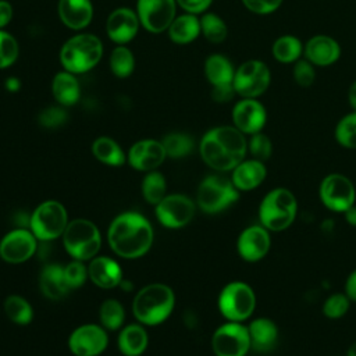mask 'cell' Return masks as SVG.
<instances>
[{"mask_svg": "<svg viewBox=\"0 0 356 356\" xmlns=\"http://www.w3.org/2000/svg\"><path fill=\"white\" fill-rule=\"evenodd\" d=\"M199 32H200V21L192 14H185L175 18L168 26L170 39L181 44L189 43L193 39H196Z\"/></svg>", "mask_w": 356, "mask_h": 356, "instance_id": "f1b7e54d", "label": "cell"}, {"mask_svg": "<svg viewBox=\"0 0 356 356\" xmlns=\"http://www.w3.org/2000/svg\"><path fill=\"white\" fill-rule=\"evenodd\" d=\"M349 298L343 293H334L323 305V313L328 318H339L349 309Z\"/></svg>", "mask_w": 356, "mask_h": 356, "instance_id": "60d3db41", "label": "cell"}, {"mask_svg": "<svg viewBox=\"0 0 356 356\" xmlns=\"http://www.w3.org/2000/svg\"><path fill=\"white\" fill-rule=\"evenodd\" d=\"M256 306L253 289L241 281L229 282L224 286L218 298V307L224 317L231 321H242L248 318Z\"/></svg>", "mask_w": 356, "mask_h": 356, "instance_id": "52a82bcc", "label": "cell"}, {"mask_svg": "<svg viewBox=\"0 0 356 356\" xmlns=\"http://www.w3.org/2000/svg\"><path fill=\"white\" fill-rule=\"evenodd\" d=\"M118 346L124 355L138 356L147 346V334L140 325L131 324L121 331L118 338Z\"/></svg>", "mask_w": 356, "mask_h": 356, "instance_id": "83f0119b", "label": "cell"}, {"mask_svg": "<svg viewBox=\"0 0 356 356\" xmlns=\"http://www.w3.org/2000/svg\"><path fill=\"white\" fill-rule=\"evenodd\" d=\"M165 150L161 142L153 140V139H146L136 142L131 150H129V164L140 171H150L156 167H159L164 157H165Z\"/></svg>", "mask_w": 356, "mask_h": 356, "instance_id": "d6986e66", "label": "cell"}, {"mask_svg": "<svg viewBox=\"0 0 356 356\" xmlns=\"http://www.w3.org/2000/svg\"><path fill=\"white\" fill-rule=\"evenodd\" d=\"M64 278L68 288H79L86 278V268L81 260L72 261L64 267Z\"/></svg>", "mask_w": 356, "mask_h": 356, "instance_id": "7bdbcfd3", "label": "cell"}, {"mask_svg": "<svg viewBox=\"0 0 356 356\" xmlns=\"http://www.w3.org/2000/svg\"><path fill=\"white\" fill-rule=\"evenodd\" d=\"M206 78L213 86L234 85L235 71L229 60L221 54H211L204 63Z\"/></svg>", "mask_w": 356, "mask_h": 356, "instance_id": "4316f807", "label": "cell"}, {"mask_svg": "<svg viewBox=\"0 0 356 356\" xmlns=\"http://www.w3.org/2000/svg\"><path fill=\"white\" fill-rule=\"evenodd\" d=\"M36 250V239L26 229H14L0 242V256L8 263H22Z\"/></svg>", "mask_w": 356, "mask_h": 356, "instance_id": "2e32d148", "label": "cell"}, {"mask_svg": "<svg viewBox=\"0 0 356 356\" xmlns=\"http://www.w3.org/2000/svg\"><path fill=\"white\" fill-rule=\"evenodd\" d=\"M345 291H346V296L350 300L356 302V270H353L349 274V277L346 280V284H345Z\"/></svg>", "mask_w": 356, "mask_h": 356, "instance_id": "f907efd6", "label": "cell"}, {"mask_svg": "<svg viewBox=\"0 0 356 356\" xmlns=\"http://www.w3.org/2000/svg\"><path fill=\"white\" fill-rule=\"evenodd\" d=\"M156 214L159 221L168 228H179L186 225L193 214V202L184 195L164 196L156 206Z\"/></svg>", "mask_w": 356, "mask_h": 356, "instance_id": "4fadbf2b", "label": "cell"}, {"mask_svg": "<svg viewBox=\"0 0 356 356\" xmlns=\"http://www.w3.org/2000/svg\"><path fill=\"white\" fill-rule=\"evenodd\" d=\"M65 110L60 107H47L39 114V122L46 128H57L67 121Z\"/></svg>", "mask_w": 356, "mask_h": 356, "instance_id": "ee69618b", "label": "cell"}, {"mask_svg": "<svg viewBox=\"0 0 356 356\" xmlns=\"http://www.w3.org/2000/svg\"><path fill=\"white\" fill-rule=\"evenodd\" d=\"M348 97H349V103H350L352 108L356 111V81L350 85V88H349V93H348Z\"/></svg>", "mask_w": 356, "mask_h": 356, "instance_id": "db71d44e", "label": "cell"}, {"mask_svg": "<svg viewBox=\"0 0 356 356\" xmlns=\"http://www.w3.org/2000/svg\"><path fill=\"white\" fill-rule=\"evenodd\" d=\"M92 152L97 160L108 165H121L125 161V154L121 147L110 138L102 136L92 145Z\"/></svg>", "mask_w": 356, "mask_h": 356, "instance_id": "4dcf8cb0", "label": "cell"}, {"mask_svg": "<svg viewBox=\"0 0 356 356\" xmlns=\"http://www.w3.org/2000/svg\"><path fill=\"white\" fill-rule=\"evenodd\" d=\"M250 348L257 352L271 350L278 341V328L270 318L260 317L250 323L249 328Z\"/></svg>", "mask_w": 356, "mask_h": 356, "instance_id": "cb8c5ba5", "label": "cell"}, {"mask_svg": "<svg viewBox=\"0 0 356 356\" xmlns=\"http://www.w3.org/2000/svg\"><path fill=\"white\" fill-rule=\"evenodd\" d=\"M211 346L217 356H245L250 348L249 331L238 321L227 323L214 332Z\"/></svg>", "mask_w": 356, "mask_h": 356, "instance_id": "7c38bea8", "label": "cell"}, {"mask_svg": "<svg viewBox=\"0 0 356 356\" xmlns=\"http://www.w3.org/2000/svg\"><path fill=\"white\" fill-rule=\"evenodd\" d=\"M138 15L142 25L154 33L163 32L174 21V0H139Z\"/></svg>", "mask_w": 356, "mask_h": 356, "instance_id": "5bb4252c", "label": "cell"}, {"mask_svg": "<svg viewBox=\"0 0 356 356\" xmlns=\"http://www.w3.org/2000/svg\"><path fill=\"white\" fill-rule=\"evenodd\" d=\"M70 349L76 356H96L107 346V335L95 324L78 327L68 339Z\"/></svg>", "mask_w": 356, "mask_h": 356, "instance_id": "9a60e30c", "label": "cell"}, {"mask_svg": "<svg viewBox=\"0 0 356 356\" xmlns=\"http://www.w3.org/2000/svg\"><path fill=\"white\" fill-rule=\"evenodd\" d=\"M248 10L256 14H270L275 11L282 0H242Z\"/></svg>", "mask_w": 356, "mask_h": 356, "instance_id": "bcb514c9", "label": "cell"}, {"mask_svg": "<svg viewBox=\"0 0 356 356\" xmlns=\"http://www.w3.org/2000/svg\"><path fill=\"white\" fill-rule=\"evenodd\" d=\"M90 280L100 288H114L121 282V268L110 257H96L89 264Z\"/></svg>", "mask_w": 356, "mask_h": 356, "instance_id": "d4e9b609", "label": "cell"}, {"mask_svg": "<svg viewBox=\"0 0 356 356\" xmlns=\"http://www.w3.org/2000/svg\"><path fill=\"white\" fill-rule=\"evenodd\" d=\"M335 138L343 147L356 149V111L341 118L335 128Z\"/></svg>", "mask_w": 356, "mask_h": 356, "instance_id": "8d00e7d4", "label": "cell"}, {"mask_svg": "<svg viewBox=\"0 0 356 356\" xmlns=\"http://www.w3.org/2000/svg\"><path fill=\"white\" fill-rule=\"evenodd\" d=\"M142 192L149 203L157 204L165 196V179L160 172H150L145 177Z\"/></svg>", "mask_w": 356, "mask_h": 356, "instance_id": "d590c367", "label": "cell"}, {"mask_svg": "<svg viewBox=\"0 0 356 356\" xmlns=\"http://www.w3.org/2000/svg\"><path fill=\"white\" fill-rule=\"evenodd\" d=\"M178 3L184 10L196 14L204 11L211 4V0H178Z\"/></svg>", "mask_w": 356, "mask_h": 356, "instance_id": "7dc6e473", "label": "cell"}, {"mask_svg": "<svg viewBox=\"0 0 356 356\" xmlns=\"http://www.w3.org/2000/svg\"><path fill=\"white\" fill-rule=\"evenodd\" d=\"M320 199L330 210L345 213L355 204L356 191L345 175L330 174L321 181Z\"/></svg>", "mask_w": 356, "mask_h": 356, "instance_id": "8fae6325", "label": "cell"}, {"mask_svg": "<svg viewBox=\"0 0 356 356\" xmlns=\"http://www.w3.org/2000/svg\"><path fill=\"white\" fill-rule=\"evenodd\" d=\"M305 54L307 61L314 65H330L335 63L341 54V49L337 40L327 35H316L307 40L305 46Z\"/></svg>", "mask_w": 356, "mask_h": 356, "instance_id": "44dd1931", "label": "cell"}, {"mask_svg": "<svg viewBox=\"0 0 356 356\" xmlns=\"http://www.w3.org/2000/svg\"><path fill=\"white\" fill-rule=\"evenodd\" d=\"M135 317L147 325L164 321L174 307V292L163 284H150L139 291L134 299Z\"/></svg>", "mask_w": 356, "mask_h": 356, "instance_id": "3957f363", "label": "cell"}, {"mask_svg": "<svg viewBox=\"0 0 356 356\" xmlns=\"http://www.w3.org/2000/svg\"><path fill=\"white\" fill-rule=\"evenodd\" d=\"M33 235L39 239H56L67 228V211L56 200H47L36 207L29 220Z\"/></svg>", "mask_w": 356, "mask_h": 356, "instance_id": "9c48e42d", "label": "cell"}, {"mask_svg": "<svg viewBox=\"0 0 356 356\" xmlns=\"http://www.w3.org/2000/svg\"><path fill=\"white\" fill-rule=\"evenodd\" d=\"M267 170L263 161L256 159L241 161L232 172V184L236 189L241 191H250L259 186L266 178Z\"/></svg>", "mask_w": 356, "mask_h": 356, "instance_id": "603a6c76", "label": "cell"}, {"mask_svg": "<svg viewBox=\"0 0 356 356\" xmlns=\"http://www.w3.org/2000/svg\"><path fill=\"white\" fill-rule=\"evenodd\" d=\"M270 249L268 229L263 225H252L242 231L238 238V252L248 261L263 259Z\"/></svg>", "mask_w": 356, "mask_h": 356, "instance_id": "ac0fdd59", "label": "cell"}, {"mask_svg": "<svg viewBox=\"0 0 356 356\" xmlns=\"http://www.w3.org/2000/svg\"><path fill=\"white\" fill-rule=\"evenodd\" d=\"M246 139L234 127L210 129L200 142V154L207 165L218 171L234 170L246 154Z\"/></svg>", "mask_w": 356, "mask_h": 356, "instance_id": "6da1fadb", "label": "cell"}, {"mask_svg": "<svg viewBox=\"0 0 356 356\" xmlns=\"http://www.w3.org/2000/svg\"><path fill=\"white\" fill-rule=\"evenodd\" d=\"M67 252L76 260H89L100 249V232L97 227L83 218L72 220L63 234Z\"/></svg>", "mask_w": 356, "mask_h": 356, "instance_id": "8992f818", "label": "cell"}, {"mask_svg": "<svg viewBox=\"0 0 356 356\" xmlns=\"http://www.w3.org/2000/svg\"><path fill=\"white\" fill-rule=\"evenodd\" d=\"M316 72L313 64L307 60H298L293 67V78L298 85L300 86H310L314 81Z\"/></svg>", "mask_w": 356, "mask_h": 356, "instance_id": "f6af8a7d", "label": "cell"}, {"mask_svg": "<svg viewBox=\"0 0 356 356\" xmlns=\"http://www.w3.org/2000/svg\"><path fill=\"white\" fill-rule=\"evenodd\" d=\"M103 53L102 42L95 35L82 33L68 39L60 53L61 64L68 72L81 74L93 68Z\"/></svg>", "mask_w": 356, "mask_h": 356, "instance_id": "5b68a950", "label": "cell"}, {"mask_svg": "<svg viewBox=\"0 0 356 356\" xmlns=\"http://www.w3.org/2000/svg\"><path fill=\"white\" fill-rule=\"evenodd\" d=\"M18 56V43L7 32L0 31V68L11 65Z\"/></svg>", "mask_w": 356, "mask_h": 356, "instance_id": "ab89813d", "label": "cell"}, {"mask_svg": "<svg viewBox=\"0 0 356 356\" xmlns=\"http://www.w3.org/2000/svg\"><path fill=\"white\" fill-rule=\"evenodd\" d=\"M135 61H134V56L131 53L129 49L124 47V46H117L111 56H110V67L114 75L120 76V78H125L128 75H131L132 70H134Z\"/></svg>", "mask_w": 356, "mask_h": 356, "instance_id": "e575fe53", "label": "cell"}, {"mask_svg": "<svg viewBox=\"0 0 356 356\" xmlns=\"http://www.w3.org/2000/svg\"><path fill=\"white\" fill-rule=\"evenodd\" d=\"M345 216H346V221L350 225H356V206L355 204L345 211Z\"/></svg>", "mask_w": 356, "mask_h": 356, "instance_id": "f5cc1de1", "label": "cell"}, {"mask_svg": "<svg viewBox=\"0 0 356 356\" xmlns=\"http://www.w3.org/2000/svg\"><path fill=\"white\" fill-rule=\"evenodd\" d=\"M53 95L64 106H71L81 96L79 83L71 72H58L53 79Z\"/></svg>", "mask_w": 356, "mask_h": 356, "instance_id": "f546056e", "label": "cell"}, {"mask_svg": "<svg viewBox=\"0 0 356 356\" xmlns=\"http://www.w3.org/2000/svg\"><path fill=\"white\" fill-rule=\"evenodd\" d=\"M302 53V43L292 35H284L278 38L273 44V56L281 63L298 61Z\"/></svg>", "mask_w": 356, "mask_h": 356, "instance_id": "1f68e13d", "label": "cell"}, {"mask_svg": "<svg viewBox=\"0 0 356 356\" xmlns=\"http://www.w3.org/2000/svg\"><path fill=\"white\" fill-rule=\"evenodd\" d=\"M139 21L136 14L129 8L114 10L107 19L106 29L110 39L115 43L129 42L138 32Z\"/></svg>", "mask_w": 356, "mask_h": 356, "instance_id": "ffe728a7", "label": "cell"}, {"mask_svg": "<svg viewBox=\"0 0 356 356\" xmlns=\"http://www.w3.org/2000/svg\"><path fill=\"white\" fill-rule=\"evenodd\" d=\"M235 93L234 85H222V86H214L211 96L216 102H228L232 99Z\"/></svg>", "mask_w": 356, "mask_h": 356, "instance_id": "c3c4849f", "label": "cell"}, {"mask_svg": "<svg viewBox=\"0 0 356 356\" xmlns=\"http://www.w3.org/2000/svg\"><path fill=\"white\" fill-rule=\"evenodd\" d=\"M200 31L204 38L211 43H220L227 38V25L225 22L216 14L207 13L200 19Z\"/></svg>", "mask_w": 356, "mask_h": 356, "instance_id": "836d02e7", "label": "cell"}, {"mask_svg": "<svg viewBox=\"0 0 356 356\" xmlns=\"http://www.w3.org/2000/svg\"><path fill=\"white\" fill-rule=\"evenodd\" d=\"M100 320L102 324L108 330H117L124 321V309L120 302L108 299L103 302L100 307Z\"/></svg>", "mask_w": 356, "mask_h": 356, "instance_id": "f35d334b", "label": "cell"}, {"mask_svg": "<svg viewBox=\"0 0 356 356\" xmlns=\"http://www.w3.org/2000/svg\"><path fill=\"white\" fill-rule=\"evenodd\" d=\"M298 203L293 193L284 188L268 192L260 203L259 217L261 225L268 231H282L295 220Z\"/></svg>", "mask_w": 356, "mask_h": 356, "instance_id": "277c9868", "label": "cell"}, {"mask_svg": "<svg viewBox=\"0 0 356 356\" xmlns=\"http://www.w3.org/2000/svg\"><path fill=\"white\" fill-rule=\"evenodd\" d=\"M39 285L43 295L50 299H61L70 289L64 278V268L57 264H49L42 270Z\"/></svg>", "mask_w": 356, "mask_h": 356, "instance_id": "484cf974", "label": "cell"}, {"mask_svg": "<svg viewBox=\"0 0 356 356\" xmlns=\"http://www.w3.org/2000/svg\"><path fill=\"white\" fill-rule=\"evenodd\" d=\"M58 15L68 28L82 29L90 22L93 8L89 0H60Z\"/></svg>", "mask_w": 356, "mask_h": 356, "instance_id": "7402d4cb", "label": "cell"}, {"mask_svg": "<svg viewBox=\"0 0 356 356\" xmlns=\"http://www.w3.org/2000/svg\"><path fill=\"white\" fill-rule=\"evenodd\" d=\"M153 242L149 221L138 213L118 216L108 228V243L121 257L135 259L145 254Z\"/></svg>", "mask_w": 356, "mask_h": 356, "instance_id": "7a4b0ae2", "label": "cell"}, {"mask_svg": "<svg viewBox=\"0 0 356 356\" xmlns=\"http://www.w3.org/2000/svg\"><path fill=\"white\" fill-rule=\"evenodd\" d=\"M346 356H356V342L355 343H352V346L349 348V350H348V355Z\"/></svg>", "mask_w": 356, "mask_h": 356, "instance_id": "11a10c76", "label": "cell"}, {"mask_svg": "<svg viewBox=\"0 0 356 356\" xmlns=\"http://www.w3.org/2000/svg\"><path fill=\"white\" fill-rule=\"evenodd\" d=\"M4 312L17 324H28L33 314L31 305L18 295H11L4 300Z\"/></svg>", "mask_w": 356, "mask_h": 356, "instance_id": "d6a6232c", "label": "cell"}, {"mask_svg": "<svg viewBox=\"0 0 356 356\" xmlns=\"http://www.w3.org/2000/svg\"><path fill=\"white\" fill-rule=\"evenodd\" d=\"M238 200V191L232 181L210 175L197 189V204L206 213H218Z\"/></svg>", "mask_w": 356, "mask_h": 356, "instance_id": "ba28073f", "label": "cell"}, {"mask_svg": "<svg viewBox=\"0 0 356 356\" xmlns=\"http://www.w3.org/2000/svg\"><path fill=\"white\" fill-rule=\"evenodd\" d=\"M270 70L259 60H249L241 64L234 75V89L245 99H254L264 93L270 85Z\"/></svg>", "mask_w": 356, "mask_h": 356, "instance_id": "30bf717a", "label": "cell"}, {"mask_svg": "<svg viewBox=\"0 0 356 356\" xmlns=\"http://www.w3.org/2000/svg\"><path fill=\"white\" fill-rule=\"evenodd\" d=\"M249 150L252 153V156L259 160V161H266L273 152V145L268 136H266L264 134H253L249 142Z\"/></svg>", "mask_w": 356, "mask_h": 356, "instance_id": "b9f144b4", "label": "cell"}, {"mask_svg": "<svg viewBox=\"0 0 356 356\" xmlns=\"http://www.w3.org/2000/svg\"><path fill=\"white\" fill-rule=\"evenodd\" d=\"M163 146L165 150V154L174 159L186 156L191 153L193 142L192 139L185 134H170L163 139Z\"/></svg>", "mask_w": 356, "mask_h": 356, "instance_id": "74e56055", "label": "cell"}, {"mask_svg": "<svg viewBox=\"0 0 356 356\" xmlns=\"http://www.w3.org/2000/svg\"><path fill=\"white\" fill-rule=\"evenodd\" d=\"M266 110L263 104L254 99H243L238 102L232 110L235 128L242 134H257L266 124Z\"/></svg>", "mask_w": 356, "mask_h": 356, "instance_id": "e0dca14e", "label": "cell"}, {"mask_svg": "<svg viewBox=\"0 0 356 356\" xmlns=\"http://www.w3.org/2000/svg\"><path fill=\"white\" fill-rule=\"evenodd\" d=\"M13 17V8L8 1L0 0V28L6 26Z\"/></svg>", "mask_w": 356, "mask_h": 356, "instance_id": "681fc988", "label": "cell"}, {"mask_svg": "<svg viewBox=\"0 0 356 356\" xmlns=\"http://www.w3.org/2000/svg\"><path fill=\"white\" fill-rule=\"evenodd\" d=\"M4 85H6L7 90H10V92H18L19 88H21V82H19V79L15 78V76H10V78L6 81Z\"/></svg>", "mask_w": 356, "mask_h": 356, "instance_id": "816d5d0a", "label": "cell"}]
</instances>
